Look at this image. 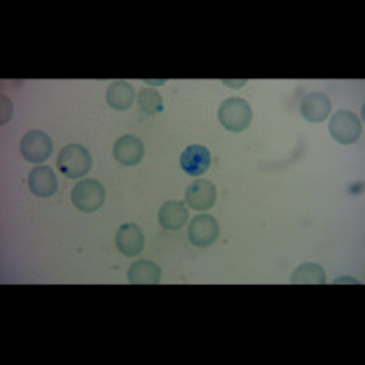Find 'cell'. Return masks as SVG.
<instances>
[{
  "instance_id": "obj_12",
  "label": "cell",
  "mask_w": 365,
  "mask_h": 365,
  "mask_svg": "<svg viewBox=\"0 0 365 365\" xmlns=\"http://www.w3.org/2000/svg\"><path fill=\"white\" fill-rule=\"evenodd\" d=\"M28 187L37 197H51L58 188L57 175L51 170V166H37L29 172Z\"/></svg>"
},
{
  "instance_id": "obj_20",
  "label": "cell",
  "mask_w": 365,
  "mask_h": 365,
  "mask_svg": "<svg viewBox=\"0 0 365 365\" xmlns=\"http://www.w3.org/2000/svg\"><path fill=\"white\" fill-rule=\"evenodd\" d=\"M145 83L148 86H163L166 83V79H145Z\"/></svg>"
},
{
  "instance_id": "obj_15",
  "label": "cell",
  "mask_w": 365,
  "mask_h": 365,
  "mask_svg": "<svg viewBox=\"0 0 365 365\" xmlns=\"http://www.w3.org/2000/svg\"><path fill=\"white\" fill-rule=\"evenodd\" d=\"M130 283H159L161 282V269L150 259H139L133 262L128 269Z\"/></svg>"
},
{
  "instance_id": "obj_7",
  "label": "cell",
  "mask_w": 365,
  "mask_h": 365,
  "mask_svg": "<svg viewBox=\"0 0 365 365\" xmlns=\"http://www.w3.org/2000/svg\"><path fill=\"white\" fill-rule=\"evenodd\" d=\"M217 190L216 185L208 179H195L185 190V201L190 208L197 212H205L216 205Z\"/></svg>"
},
{
  "instance_id": "obj_16",
  "label": "cell",
  "mask_w": 365,
  "mask_h": 365,
  "mask_svg": "<svg viewBox=\"0 0 365 365\" xmlns=\"http://www.w3.org/2000/svg\"><path fill=\"white\" fill-rule=\"evenodd\" d=\"M327 282L324 267L318 263H302L292 272L291 283H307V285H324Z\"/></svg>"
},
{
  "instance_id": "obj_6",
  "label": "cell",
  "mask_w": 365,
  "mask_h": 365,
  "mask_svg": "<svg viewBox=\"0 0 365 365\" xmlns=\"http://www.w3.org/2000/svg\"><path fill=\"white\" fill-rule=\"evenodd\" d=\"M220 237V223L210 214H200L188 225V240L195 247H210Z\"/></svg>"
},
{
  "instance_id": "obj_1",
  "label": "cell",
  "mask_w": 365,
  "mask_h": 365,
  "mask_svg": "<svg viewBox=\"0 0 365 365\" xmlns=\"http://www.w3.org/2000/svg\"><path fill=\"white\" fill-rule=\"evenodd\" d=\"M217 119H220V125L228 132H245L252 120V108L245 99L230 97L221 103L220 110H217Z\"/></svg>"
},
{
  "instance_id": "obj_11",
  "label": "cell",
  "mask_w": 365,
  "mask_h": 365,
  "mask_svg": "<svg viewBox=\"0 0 365 365\" xmlns=\"http://www.w3.org/2000/svg\"><path fill=\"white\" fill-rule=\"evenodd\" d=\"M212 155L208 152V148L201 145H190L188 148L182 150L181 159H179V165L188 175H194V178H200L205 172L208 170L210 166Z\"/></svg>"
},
{
  "instance_id": "obj_13",
  "label": "cell",
  "mask_w": 365,
  "mask_h": 365,
  "mask_svg": "<svg viewBox=\"0 0 365 365\" xmlns=\"http://www.w3.org/2000/svg\"><path fill=\"white\" fill-rule=\"evenodd\" d=\"M159 225L166 230H179L187 225L188 221V208L182 205V201H166L159 208Z\"/></svg>"
},
{
  "instance_id": "obj_2",
  "label": "cell",
  "mask_w": 365,
  "mask_h": 365,
  "mask_svg": "<svg viewBox=\"0 0 365 365\" xmlns=\"http://www.w3.org/2000/svg\"><path fill=\"white\" fill-rule=\"evenodd\" d=\"M58 172L68 179H79L91 168V155L83 145L64 146L57 155Z\"/></svg>"
},
{
  "instance_id": "obj_9",
  "label": "cell",
  "mask_w": 365,
  "mask_h": 365,
  "mask_svg": "<svg viewBox=\"0 0 365 365\" xmlns=\"http://www.w3.org/2000/svg\"><path fill=\"white\" fill-rule=\"evenodd\" d=\"M113 158L117 163L125 166L139 165L145 158V145L139 137L123 135L113 145Z\"/></svg>"
},
{
  "instance_id": "obj_4",
  "label": "cell",
  "mask_w": 365,
  "mask_h": 365,
  "mask_svg": "<svg viewBox=\"0 0 365 365\" xmlns=\"http://www.w3.org/2000/svg\"><path fill=\"white\" fill-rule=\"evenodd\" d=\"M329 133L340 145H353L361 137V120L349 110H338L329 120Z\"/></svg>"
},
{
  "instance_id": "obj_21",
  "label": "cell",
  "mask_w": 365,
  "mask_h": 365,
  "mask_svg": "<svg viewBox=\"0 0 365 365\" xmlns=\"http://www.w3.org/2000/svg\"><path fill=\"white\" fill-rule=\"evenodd\" d=\"M334 283H356V285H358V283H360V282H358L356 278H347V276H344V278H336V279H334Z\"/></svg>"
},
{
  "instance_id": "obj_3",
  "label": "cell",
  "mask_w": 365,
  "mask_h": 365,
  "mask_svg": "<svg viewBox=\"0 0 365 365\" xmlns=\"http://www.w3.org/2000/svg\"><path fill=\"white\" fill-rule=\"evenodd\" d=\"M106 200V190H104L103 182L97 179H83L77 182L71 190V201H73L75 208L81 212H96L99 210Z\"/></svg>"
},
{
  "instance_id": "obj_17",
  "label": "cell",
  "mask_w": 365,
  "mask_h": 365,
  "mask_svg": "<svg viewBox=\"0 0 365 365\" xmlns=\"http://www.w3.org/2000/svg\"><path fill=\"white\" fill-rule=\"evenodd\" d=\"M137 104L146 115H158L163 112V97L154 88H145L137 96Z\"/></svg>"
},
{
  "instance_id": "obj_18",
  "label": "cell",
  "mask_w": 365,
  "mask_h": 365,
  "mask_svg": "<svg viewBox=\"0 0 365 365\" xmlns=\"http://www.w3.org/2000/svg\"><path fill=\"white\" fill-rule=\"evenodd\" d=\"M2 106H4V110H2V120H0V123H2V125H6V123H8L9 119H11V108H13V104H11V101L8 99V97H2Z\"/></svg>"
},
{
  "instance_id": "obj_5",
  "label": "cell",
  "mask_w": 365,
  "mask_h": 365,
  "mask_svg": "<svg viewBox=\"0 0 365 365\" xmlns=\"http://www.w3.org/2000/svg\"><path fill=\"white\" fill-rule=\"evenodd\" d=\"M53 143L51 137L42 130H29L21 141V154L29 163H44L51 155Z\"/></svg>"
},
{
  "instance_id": "obj_10",
  "label": "cell",
  "mask_w": 365,
  "mask_h": 365,
  "mask_svg": "<svg viewBox=\"0 0 365 365\" xmlns=\"http://www.w3.org/2000/svg\"><path fill=\"white\" fill-rule=\"evenodd\" d=\"M331 99L329 96L322 93V91H311L307 96L302 99V104H299V112H302V117L309 123H322L329 117L331 113Z\"/></svg>"
},
{
  "instance_id": "obj_19",
  "label": "cell",
  "mask_w": 365,
  "mask_h": 365,
  "mask_svg": "<svg viewBox=\"0 0 365 365\" xmlns=\"http://www.w3.org/2000/svg\"><path fill=\"white\" fill-rule=\"evenodd\" d=\"M223 84H225V86H228V88H243V86H245V84H247V81H243V79H241V81H236V79H232V81H230V79H225Z\"/></svg>"
},
{
  "instance_id": "obj_8",
  "label": "cell",
  "mask_w": 365,
  "mask_h": 365,
  "mask_svg": "<svg viewBox=\"0 0 365 365\" xmlns=\"http://www.w3.org/2000/svg\"><path fill=\"white\" fill-rule=\"evenodd\" d=\"M115 245L125 256H139L145 249V234L135 223L120 225L115 236Z\"/></svg>"
},
{
  "instance_id": "obj_14",
  "label": "cell",
  "mask_w": 365,
  "mask_h": 365,
  "mask_svg": "<svg viewBox=\"0 0 365 365\" xmlns=\"http://www.w3.org/2000/svg\"><path fill=\"white\" fill-rule=\"evenodd\" d=\"M135 88L126 81H115L110 84L106 90V103L110 104V108L117 110V112H126L135 101Z\"/></svg>"
}]
</instances>
